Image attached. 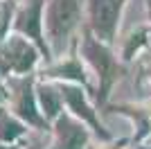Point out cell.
Here are the masks:
<instances>
[{"label":"cell","mask_w":151,"mask_h":149,"mask_svg":"<svg viewBox=\"0 0 151 149\" xmlns=\"http://www.w3.org/2000/svg\"><path fill=\"white\" fill-rule=\"evenodd\" d=\"M2 97H5V93H2V88H0V99H2Z\"/></svg>","instance_id":"7c38bea8"},{"label":"cell","mask_w":151,"mask_h":149,"mask_svg":"<svg viewBox=\"0 0 151 149\" xmlns=\"http://www.w3.org/2000/svg\"><path fill=\"white\" fill-rule=\"evenodd\" d=\"M20 131H23V127H20L18 122H14L12 118H7L5 113L0 115V136H2V140H14Z\"/></svg>","instance_id":"9c48e42d"},{"label":"cell","mask_w":151,"mask_h":149,"mask_svg":"<svg viewBox=\"0 0 151 149\" xmlns=\"http://www.w3.org/2000/svg\"><path fill=\"white\" fill-rule=\"evenodd\" d=\"M59 147L57 149H81L86 142V133L81 127H77L75 122H70L68 118H63L59 122Z\"/></svg>","instance_id":"277c9868"},{"label":"cell","mask_w":151,"mask_h":149,"mask_svg":"<svg viewBox=\"0 0 151 149\" xmlns=\"http://www.w3.org/2000/svg\"><path fill=\"white\" fill-rule=\"evenodd\" d=\"M147 2H149V14H151V0H147Z\"/></svg>","instance_id":"4fadbf2b"},{"label":"cell","mask_w":151,"mask_h":149,"mask_svg":"<svg viewBox=\"0 0 151 149\" xmlns=\"http://www.w3.org/2000/svg\"><path fill=\"white\" fill-rule=\"evenodd\" d=\"M63 93V97L70 102V106L75 108V113L77 115H83V118L88 120L93 127H97V120H95V115H93V111H90V106L86 104V99H83V95H81V90H77V88H63L61 90ZM101 127H97V131H99Z\"/></svg>","instance_id":"52a82bcc"},{"label":"cell","mask_w":151,"mask_h":149,"mask_svg":"<svg viewBox=\"0 0 151 149\" xmlns=\"http://www.w3.org/2000/svg\"><path fill=\"white\" fill-rule=\"evenodd\" d=\"M120 16V0H90V18L97 36L111 41Z\"/></svg>","instance_id":"7a4b0ae2"},{"label":"cell","mask_w":151,"mask_h":149,"mask_svg":"<svg viewBox=\"0 0 151 149\" xmlns=\"http://www.w3.org/2000/svg\"><path fill=\"white\" fill-rule=\"evenodd\" d=\"M0 59H2V63H5V68L25 72L27 68L34 66L36 52H34V48H32L29 43H25L23 38H12V41L7 43V48L2 50Z\"/></svg>","instance_id":"3957f363"},{"label":"cell","mask_w":151,"mask_h":149,"mask_svg":"<svg viewBox=\"0 0 151 149\" xmlns=\"http://www.w3.org/2000/svg\"><path fill=\"white\" fill-rule=\"evenodd\" d=\"M86 54L93 59V63L97 66V70L101 72V77H104V88H108V84L113 81L115 77V68H113V61H111V56H108L106 50H101L97 43H93V41H88L86 43Z\"/></svg>","instance_id":"5b68a950"},{"label":"cell","mask_w":151,"mask_h":149,"mask_svg":"<svg viewBox=\"0 0 151 149\" xmlns=\"http://www.w3.org/2000/svg\"><path fill=\"white\" fill-rule=\"evenodd\" d=\"M79 5L77 0H54L47 12V32L52 41H61L77 25Z\"/></svg>","instance_id":"6da1fadb"},{"label":"cell","mask_w":151,"mask_h":149,"mask_svg":"<svg viewBox=\"0 0 151 149\" xmlns=\"http://www.w3.org/2000/svg\"><path fill=\"white\" fill-rule=\"evenodd\" d=\"M18 111L23 118H27L29 122H38L36 113H34V104H32V97H29V90H23L20 95V102H18Z\"/></svg>","instance_id":"30bf717a"},{"label":"cell","mask_w":151,"mask_h":149,"mask_svg":"<svg viewBox=\"0 0 151 149\" xmlns=\"http://www.w3.org/2000/svg\"><path fill=\"white\" fill-rule=\"evenodd\" d=\"M41 2L43 0H32V5H27L18 16V30L27 32L32 38L41 36V23H38V16H41Z\"/></svg>","instance_id":"8992f818"},{"label":"cell","mask_w":151,"mask_h":149,"mask_svg":"<svg viewBox=\"0 0 151 149\" xmlns=\"http://www.w3.org/2000/svg\"><path fill=\"white\" fill-rule=\"evenodd\" d=\"M0 149H7V147H0Z\"/></svg>","instance_id":"5bb4252c"},{"label":"cell","mask_w":151,"mask_h":149,"mask_svg":"<svg viewBox=\"0 0 151 149\" xmlns=\"http://www.w3.org/2000/svg\"><path fill=\"white\" fill-rule=\"evenodd\" d=\"M41 93V104H43V111H45V115L47 118H54L59 113V95L52 90V88H41L38 90Z\"/></svg>","instance_id":"ba28073f"},{"label":"cell","mask_w":151,"mask_h":149,"mask_svg":"<svg viewBox=\"0 0 151 149\" xmlns=\"http://www.w3.org/2000/svg\"><path fill=\"white\" fill-rule=\"evenodd\" d=\"M57 74H59V77H75V79H83V74H81V70H79L77 63H68V66L59 68Z\"/></svg>","instance_id":"8fae6325"}]
</instances>
